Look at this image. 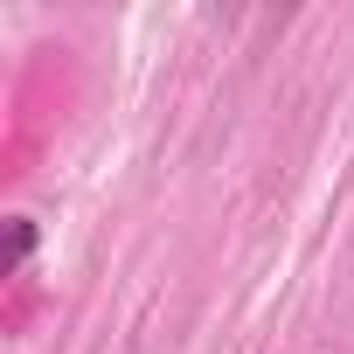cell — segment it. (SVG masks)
<instances>
[{"instance_id":"cell-1","label":"cell","mask_w":354,"mask_h":354,"mask_svg":"<svg viewBox=\"0 0 354 354\" xmlns=\"http://www.w3.org/2000/svg\"><path fill=\"white\" fill-rule=\"evenodd\" d=\"M35 243H42V230H35L28 216H15V223H8V278H21V271H28Z\"/></svg>"}]
</instances>
